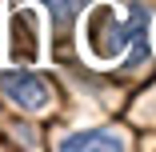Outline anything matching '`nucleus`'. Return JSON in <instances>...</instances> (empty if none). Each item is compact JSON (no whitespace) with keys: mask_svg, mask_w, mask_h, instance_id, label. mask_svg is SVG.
<instances>
[{"mask_svg":"<svg viewBox=\"0 0 156 152\" xmlns=\"http://www.w3.org/2000/svg\"><path fill=\"white\" fill-rule=\"evenodd\" d=\"M132 36H140V28H128L124 12L108 0L100 4H92L84 12V28H80V44L88 52V60H96V64H116V60L128 52Z\"/></svg>","mask_w":156,"mask_h":152,"instance_id":"1","label":"nucleus"},{"mask_svg":"<svg viewBox=\"0 0 156 152\" xmlns=\"http://www.w3.org/2000/svg\"><path fill=\"white\" fill-rule=\"evenodd\" d=\"M0 92H4L16 108H24V112H44V108L52 104L48 84H44L36 72H24V64L0 72Z\"/></svg>","mask_w":156,"mask_h":152,"instance_id":"2","label":"nucleus"},{"mask_svg":"<svg viewBox=\"0 0 156 152\" xmlns=\"http://www.w3.org/2000/svg\"><path fill=\"white\" fill-rule=\"evenodd\" d=\"M8 60L16 64H36L40 60V12L36 8H16L8 24Z\"/></svg>","mask_w":156,"mask_h":152,"instance_id":"3","label":"nucleus"},{"mask_svg":"<svg viewBox=\"0 0 156 152\" xmlns=\"http://www.w3.org/2000/svg\"><path fill=\"white\" fill-rule=\"evenodd\" d=\"M60 148H64V152H84V148H96V152H120V148H128V140H124L120 128L96 124V128H84V132L64 136V140H60Z\"/></svg>","mask_w":156,"mask_h":152,"instance_id":"4","label":"nucleus"},{"mask_svg":"<svg viewBox=\"0 0 156 152\" xmlns=\"http://www.w3.org/2000/svg\"><path fill=\"white\" fill-rule=\"evenodd\" d=\"M44 4H48V8H52V12H56L60 20H68V16H72V12H76V8L84 4V0H44Z\"/></svg>","mask_w":156,"mask_h":152,"instance_id":"5","label":"nucleus"}]
</instances>
